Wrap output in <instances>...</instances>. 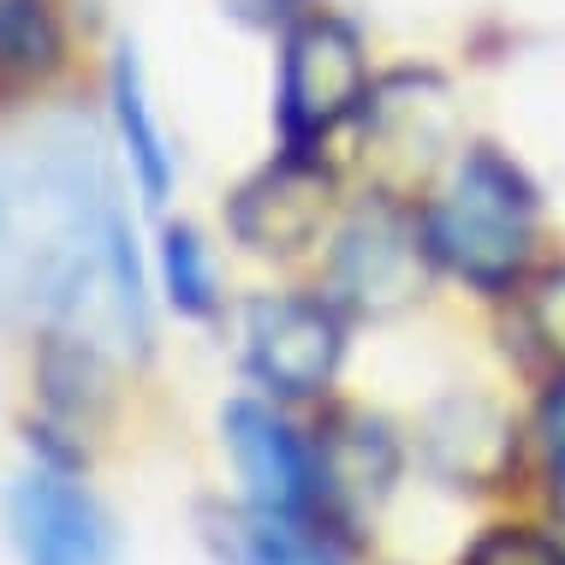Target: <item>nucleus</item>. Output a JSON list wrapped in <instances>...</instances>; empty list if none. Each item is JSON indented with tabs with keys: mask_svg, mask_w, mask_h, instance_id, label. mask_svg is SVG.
Listing matches in <instances>:
<instances>
[{
	"mask_svg": "<svg viewBox=\"0 0 565 565\" xmlns=\"http://www.w3.org/2000/svg\"><path fill=\"white\" fill-rule=\"evenodd\" d=\"M0 322L149 351L131 221L84 114H36L0 137Z\"/></svg>",
	"mask_w": 565,
	"mask_h": 565,
	"instance_id": "obj_1",
	"label": "nucleus"
},
{
	"mask_svg": "<svg viewBox=\"0 0 565 565\" xmlns=\"http://www.w3.org/2000/svg\"><path fill=\"white\" fill-rule=\"evenodd\" d=\"M429 250L440 268L458 280L500 292L518 280L530 256V233H536V191L500 149H465L447 196H435L423 215Z\"/></svg>",
	"mask_w": 565,
	"mask_h": 565,
	"instance_id": "obj_2",
	"label": "nucleus"
},
{
	"mask_svg": "<svg viewBox=\"0 0 565 565\" xmlns=\"http://www.w3.org/2000/svg\"><path fill=\"white\" fill-rule=\"evenodd\" d=\"M363 102H370V66H363L358 30L340 19L292 24L286 60H280V137H286V149H316Z\"/></svg>",
	"mask_w": 565,
	"mask_h": 565,
	"instance_id": "obj_3",
	"label": "nucleus"
},
{
	"mask_svg": "<svg viewBox=\"0 0 565 565\" xmlns=\"http://www.w3.org/2000/svg\"><path fill=\"white\" fill-rule=\"evenodd\" d=\"M429 263H435V250H429L423 221L405 215L399 196H381V203L358 209L351 226L340 233V250H333V298L358 316H393V310L423 298Z\"/></svg>",
	"mask_w": 565,
	"mask_h": 565,
	"instance_id": "obj_4",
	"label": "nucleus"
},
{
	"mask_svg": "<svg viewBox=\"0 0 565 565\" xmlns=\"http://www.w3.org/2000/svg\"><path fill=\"white\" fill-rule=\"evenodd\" d=\"M340 351H345L340 316L322 298L268 292L244 303V363L263 387L286 393V399L322 393L340 370Z\"/></svg>",
	"mask_w": 565,
	"mask_h": 565,
	"instance_id": "obj_5",
	"label": "nucleus"
},
{
	"mask_svg": "<svg viewBox=\"0 0 565 565\" xmlns=\"http://www.w3.org/2000/svg\"><path fill=\"white\" fill-rule=\"evenodd\" d=\"M447 137L452 102L447 84L429 72H399V78L375 84L363 102V167L375 173L381 196H405L440 161Z\"/></svg>",
	"mask_w": 565,
	"mask_h": 565,
	"instance_id": "obj_6",
	"label": "nucleus"
},
{
	"mask_svg": "<svg viewBox=\"0 0 565 565\" xmlns=\"http://www.w3.org/2000/svg\"><path fill=\"white\" fill-rule=\"evenodd\" d=\"M7 530L24 565H114L108 518L60 470H24L7 488Z\"/></svg>",
	"mask_w": 565,
	"mask_h": 565,
	"instance_id": "obj_7",
	"label": "nucleus"
},
{
	"mask_svg": "<svg viewBox=\"0 0 565 565\" xmlns=\"http://www.w3.org/2000/svg\"><path fill=\"white\" fill-rule=\"evenodd\" d=\"M333 209V179L322 161H310V149H286L274 167H263L256 179H244L233 191V209H226V221H233L238 244H250V250L263 256H292L303 244H316Z\"/></svg>",
	"mask_w": 565,
	"mask_h": 565,
	"instance_id": "obj_8",
	"label": "nucleus"
},
{
	"mask_svg": "<svg viewBox=\"0 0 565 565\" xmlns=\"http://www.w3.org/2000/svg\"><path fill=\"white\" fill-rule=\"evenodd\" d=\"M233 465L244 477L250 507H274V512H310L322 494V470H316V447H303V435L286 417H274L256 399H233L221 417Z\"/></svg>",
	"mask_w": 565,
	"mask_h": 565,
	"instance_id": "obj_9",
	"label": "nucleus"
},
{
	"mask_svg": "<svg viewBox=\"0 0 565 565\" xmlns=\"http://www.w3.org/2000/svg\"><path fill=\"white\" fill-rule=\"evenodd\" d=\"M209 536H215L226 565H340V547L310 524V512H274V507L221 512Z\"/></svg>",
	"mask_w": 565,
	"mask_h": 565,
	"instance_id": "obj_10",
	"label": "nucleus"
},
{
	"mask_svg": "<svg viewBox=\"0 0 565 565\" xmlns=\"http://www.w3.org/2000/svg\"><path fill=\"white\" fill-rule=\"evenodd\" d=\"M114 119H119V137H126V156L143 179V196L161 203L167 185H173V156H167V137L149 114V96H143V66H137V49L114 54Z\"/></svg>",
	"mask_w": 565,
	"mask_h": 565,
	"instance_id": "obj_11",
	"label": "nucleus"
},
{
	"mask_svg": "<svg viewBox=\"0 0 565 565\" xmlns=\"http://www.w3.org/2000/svg\"><path fill=\"white\" fill-rule=\"evenodd\" d=\"M316 470H322V494L333 500H375L393 477V440L381 423L345 417L322 447H316Z\"/></svg>",
	"mask_w": 565,
	"mask_h": 565,
	"instance_id": "obj_12",
	"label": "nucleus"
},
{
	"mask_svg": "<svg viewBox=\"0 0 565 565\" xmlns=\"http://www.w3.org/2000/svg\"><path fill=\"white\" fill-rule=\"evenodd\" d=\"M60 66V19L49 0H0V84H36Z\"/></svg>",
	"mask_w": 565,
	"mask_h": 565,
	"instance_id": "obj_13",
	"label": "nucleus"
},
{
	"mask_svg": "<svg viewBox=\"0 0 565 565\" xmlns=\"http://www.w3.org/2000/svg\"><path fill=\"white\" fill-rule=\"evenodd\" d=\"M161 268H167V292L185 316H209L215 310V274H209V250L191 226H173L167 233V250H161Z\"/></svg>",
	"mask_w": 565,
	"mask_h": 565,
	"instance_id": "obj_14",
	"label": "nucleus"
},
{
	"mask_svg": "<svg viewBox=\"0 0 565 565\" xmlns=\"http://www.w3.org/2000/svg\"><path fill=\"white\" fill-rule=\"evenodd\" d=\"M524 333L536 340L547 363L565 370V268H547L524 292Z\"/></svg>",
	"mask_w": 565,
	"mask_h": 565,
	"instance_id": "obj_15",
	"label": "nucleus"
},
{
	"mask_svg": "<svg viewBox=\"0 0 565 565\" xmlns=\"http://www.w3.org/2000/svg\"><path fill=\"white\" fill-rule=\"evenodd\" d=\"M458 565H565V547L536 530H488Z\"/></svg>",
	"mask_w": 565,
	"mask_h": 565,
	"instance_id": "obj_16",
	"label": "nucleus"
},
{
	"mask_svg": "<svg viewBox=\"0 0 565 565\" xmlns=\"http://www.w3.org/2000/svg\"><path fill=\"white\" fill-rule=\"evenodd\" d=\"M226 12H233L238 24H256V30H274V24H286L292 12L303 7V0H221Z\"/></svg>",
	"mask_w": 565,
	"mask_h": 565,
	"instance_id": "obj_17",
	"label": "nucleus"
},
{
	"mask_svg": "<svg viewBox=\"0 0 565 565\" xmlns=\"http://www.w3.org/2000/svg\"><path fill=\"white\" fill-rule=\"evenodd\" d=\"M542 440H547V465H554V477H565V381L547 393V405H542Z\"/></svg>",
	"mask_w": 565,
	"mask_h": 565,
	"instance_id": "obj_18",
	"label": "nucleus"
}]
</instances>
